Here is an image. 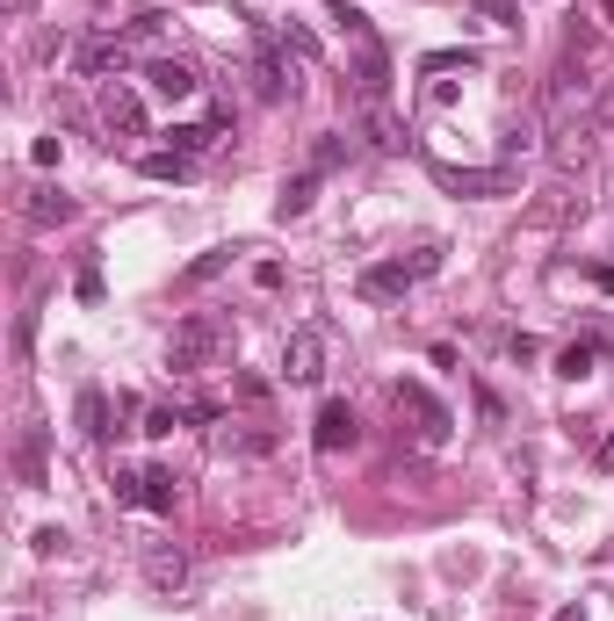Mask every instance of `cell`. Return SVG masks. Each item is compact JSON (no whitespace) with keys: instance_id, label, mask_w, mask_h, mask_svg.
Here are the masks:
<instances>
[{"instance_id":"cell-21","label":"cell","mask_w":614,"mask_h":621,"mask_svg":"<svg viewBox=\"0 0 614 621\" xmlns=\"http://www.w3.org/2000/svg\"><path fill=\"white\" fill-rule=\"evenodd\" d=\"M211 138H217V123H174L167 131V153H203Z\"/></svg>"},{"instance_id":"cell-19","label":"cell","mask_w":614,"mask_h":621,"mask_svg":"<svg viewBox=\"0 0 614 621\" xmlns=\"http://www.w3.org/2000/svg\"><path fill=\"white\" fill-rule=\"evenodd\" d=\"M138 173H145V181H189V153H145L138 159Z\"/></svg>"},{"instance_id":"cell-29","label":"cell","mask_w":614,"mask_h":621,"mask_svg":"<svg viewBox=\"0 0 614 621\" xmlns=\"http://www.w3.org/2000/svg\"><path fill=\"white\" fill-rule=\"evenodd\" d=\"M66 550V528H36V556H58Z\"/></svg>"},{"instance_id":"cell-8","label":"cell","mask_w":614,"mask_h":621,"mask_svg":"<svg viewBox=\"0 0 614 621\" xmlns=\"http://www.w3.org/2000/svg\"><path fill=\"white\" fill-rule=\"evenodd\" d=\"M145 80H152L159 102H195V94H203V72H195L189 58H152V66H145Z\"/></svg>"},{"instance_id":"cell-14","label":"cell","mask_w":614,"mask_h":621,"mask_svg":"<svg viewBox=\"0 0 614 621\" xmlns=\"http://www.w3.org/2000/svg\"><path fill=\"white\" fill-rule=\"evenodd\" d=\"M174 499H181V484H174V470H138V506L145 513H174Z\"/></svg>"},{"instance_id":"cell-3","label":"cell","mask_w":614,"mask_h":621,"mask_svg":"<svg viewBox=\"0 0 614 621\" xmlns=\"http://www.w3.org/2000/svg\"><path fill=\"white\" fill-rule=\"evenodd\" d=\"M441 268V246H427L420 260H376V268H362V296L368 304H390V296H405L412 282H427Z\"/></svg>"},{"instance_id":"cell-5","label":"cell","mask_w":614,"mask_h":621,"mask_svg":"<svg viewBox=\"0 0 614 621\" xmlns=\"http://www.w3.org/2000/svg\"><path fill=\"white\" fill-rule=\"evenodd\" d=\"M434 181L448 195H513V189H521L513 167H448V159H434Z\"/></svg>"},{"instance_id":"cell-23","label":"cell","mask_w":614,"mask_h":621,"mask_svg":"<svg viewBox=\"0 0 614 621\" xmlns=\"http://www.w3.org/2000/svg\"><path fill=\"white\" fill-rule=\"evenodd\" d=\"M225 268H231V246H217V253H203V260L189 268V275H181V290H195V282H217Z\"/></svg>"},{"instance_id":"cell-4","label":"cell","mask_w":614,"mask_h":621,"mask_svg":"<svg viewBox=\"0 0 614 621\" xmlns=\"http://www.w3.org/2000/svg\"><path fill=\"white\" fill-rule=\"evenodd\" d=\"M282 376L297 383V391H311V383L326 376V326H297L289 332V347H282Z\"/></svg>"},{"instance_id":"cell-28","label":"cell","mask_w":614,"mask_h":621,"mask_svg":"<svg viewBox=\"0 0 614 621\" xmlns=\"http://www.w3.org/2000/svg\"><path fill=\"white\" fill-rule=\"evenodd\" d=\"M72 290H80V304H102V268H80V282H72Z\"/></svg>"},{"instance_id":"cell-11","label":"cell","mask_w":614,"mask_h":621,"mask_svg":"<svg viewBox=\"0 0 614 621\" xmlns=\"http://www.w3.org/2000/svg\"><path fill=\"white\" fill-rule=\"evenodd\" d=\"M102 123H109V131H123V138H145V102L123 80H109L102 87Z\"/></svg>"},{"instance_id":"cell-13","label":"cell","mask_w":614,"mask_h":621,"mask_svg":"<svg viewBox=\"0 0 614 621\" xmlns=\"http://www.w3.org/2000/svg\"><path fill=\"white\" fill-rule=\"evenodd\" d=\"M72 210H80V203H72L66 189H30V203H22V217H30L36 232H52V225H66Z\"/></svg>"},{"instance_id":"cell-2","label":"cell","mask_w":614,"mask_h":621,"mask_svg":"<svg viewBox=\"0 0 614 621\" xmlns=\"http://www.w3.org/2000/svg\"><path fill=\"white\" fill-rule=\"evenodd\" d=\"M390 405H398V419H412V433H420V449H441V441H448V427H456V419H448V405H441L434 391H427V383H390Z\"/></svg>"},{"instance_id":"cell-9","label":"cell","mask_w":614,"mask_h":621,"mask_svg":"<svg viewBox=\"0 0 614 621\" xmlns=\"http://www.w3.org/2000/svg\"><path fill=\"white\" fill-rule=\"evenodd\" d=\"M72 419H80V433H88V441H109V433H123V427H116V419H123V405L102 391V383H88V391H80Z\"/></svg>"},{"instance_id":"cell-12","label":"cell","mask_w":614,"mask_h":621,"mask_svg":"<svg viewBox=\"0 0 614 621\" xmlns=\"http://www.w3.org/2000/svg\"><path fill=\"white\" fill-rule=\"evenodd\" d=\"M72 66L88 72V80H102V72H123L130 66V36H94V44H80V58Z\"/></svg>"},{"instance_id":"cell-16","label":"cell","mask_w":614,"mask_h":621,"mask_svg":"<svg viewBox=\"0 0 614 621\" xmlns=\"http://www.w3.org/2000/svg\"><path fill=\"white\" fill-rule=\"evenodd\" d=\"M15 477H22V484H44V427H22V441H15Z\"/></svg>"},{"instance_id":"cell-25","label":"cell","mask_w":614,"mask_h":621,"mask_svg":"<svg viewBox=\"0 0 614 621\" xmlns=\"http://www.w3.org/2000/svg\"><path fill=\"white\" fill-rule=\"evenodd\" d=\"M340 159H348V138H333V131H326V138L311 145V173H333Z\"/></svg>"},{"instance_id":"cell-10","label":"cell","mask_w":614,"mask_h":621,"mask_svg":"<svg viewBox=\"0 0 614 621\" xmlns=\"http://www.w3.org/2000/svg\"><path fill=\"white\" fill-rule=\"evenodd\" d=\"M145 586H152V592H181V586H189V550L152 542V550H145Z\"/></svg>"},{"instance_id":"cell-6","label":"cell","mask_w":614,"mask_h":621,"mask_svg":"<svg viewBox=\"0 0 614 621\" xmlns=\"http://www.w3.org/2000/svg\"><path fill=\"white\" fill-rule=\"evenodd\" d=\"M354 433H362L354 405H348V397H326V405H318V427H311V449L318 455H340V449H354Z\"/></svg>"},{"instance_id":"cell-17","label":"cell","mask_w":614,"mask_h":621,"mask_svg":"<svg viewBox=\"0 0 614 621\" xmlns=\"http://www.w3.org/2000/svg\"><path fill=\"white\" fill-rule=\"evenodd\" d=\"M311 195H318V173H297V181H282L275 217H282V225H289V217H304V210H311Z\"/></svg>"},{"instance_id":"cell-26","label":"cell","mask_w":614,"mask_h":621,"mask_svg":"<svg viewBox=\"0 0 614 621\" xmlns=\"http://www.w3.org/2000/svg\"><path fill=\"white\" fill-rule=\"evenodd\" d=\"M181 419H189L181 405H152V413H145V433H152V441H167V433H174Z\"/></svg>"},{"instance_id":"cell-20","label":"cell","mask_w":614,"mask_h":621,"mask_svg":"<svg viewBox=\"0 0 614 621\" xmlns=\"http://www.w3.org/2000/svg\"><path fill=\"white\" fill-rule=\"evenodd\" d=\"M275 44H282L289 58H297V66H311V58H318V36L304 30V22H282V30H275Z\"/></svg>"},{"instance_id":"cell-22","label":"cell","mask_w":614,"mask_h":621,"mask_svg":"<svg viewBox=\"0 0 614 621\" xmlns=\"http://www.w3.org/2000/svg\"><path fill=\"white\" fill-rule=\"evenodd\" d=\"M477 66H485L477 52H427L420 58V72H477Z\"/></svg>"},{"instance_id":"cell-31","label":"cell","mask_w":614,"mask_h":621,"mask_svg":"<svg viewBox=\"0 0 614 621\" xmlns=\"http://www.w3.org/2000/svg\"><path fill=\"white\" fill-rule=\"evenodd\" d=\"M557 621H585V607H579V600H571V607H557Z\"/></svg>"},{"instance_id":"cell-27","label":"cell","mask_w":614,"mask_h":621,"mask_svg":"<svg viewBox=\"0 0 614 621\" xmlns=\"http://www.w3.org/2000/svg\"><path fill=\"white\" fill-rule=\"evenodd\" d=\"M477 15H491L499 30H521V0H470Z\"/></svg>"},{"instance_id":"cell-18","label":"cell","mask_w":614,"mask_h":621,"mask_svg":"<svg viewBox=\"0 0 614 621\" xmlns=\"http://www.w3.org/2000/svg\"><path fill=\"white\" fill-rule=\"evenodd\" d=\"M593 362H600V340H571L557 354V376L564 383H585V376H593Z\"/></svg>"},{"instance_id":"cell-24","label":"cell","mask_w":614,"mask_h":621,"mask_svg":"<svg viewBox=\"0 0 614 621\" xmlns=\"http://www.w3.org/2000/svg\"><path fill=\"white\" fill-rule=\"evenodd\" d=\"M167 22H174L167 8H145V15H130V30H123V36H130V44H152V36L167 30Z\"/></svg>"},{"instance_id":"cell-30","label":"cell","mask_w":614,"mask_h":621,"mask_svg":"<svg viewBox=\"0 0 614 621\" xmlns=\"http://www.w3.org/2000/svg\"><path fill=\"white\" fill-rule=\"evenodd\" d=\"M593 463H600V470H614V433H607V441L593 449Z\"/></svg>"},{"instance_id":"cell-7","label":"cell","mask_w":614,"mask_h":621,"mask_svg":"<svg viewBox=\"0 0 614 621\" xmlns=\"http://www.w3.org/2000/svg\"><path fill=\"white\" fill-rule=\"evenodd\" d=\"M253 94H261V102H282V94H297L289 52H282L275 36H261V52H253Z\"/></svg>"},{"instance_id":"cell-15","label":"cell","mask_w":614,"mask_h":621,"mask_svg":"<svg viewBox=\"0 0 614 621\" xmlns=\"http://www.w3.org/2000/svg\"><path fill=\"white\" fill-rule=\"evenodd\" d=\"M368 145H376V153H405V145H412L405 138V123L390 116L384 102H368Z\"/></svg>"},{"instance_id":"cell-1","label":"cell","mask_w":614,"mask_h":621,"mask_svg":"<svg viewBox=\"0 0 614 621\" xmlns=\"http://www.w3.org/2000/svg\"><path fill=\"white\" fill-rule=\"evenodd\" d=\"M225 347H231V318L189 310V318L174 326V340H167V369H174V376H195V369H211Z\"/></svg>"},{"instance_id":"cell-32","label":"cell","mask_w":614,"mask_h":621,"mask_svg":"<svg viewBox=\"0 0 614 621\" xmlns=\"http://www.w3.org/2000/svg\"><path fill=\"white\" fill-rule=\"evenodd\" d=\"M600 15H607V22H614V0H600Z\"/></svg>"}]
</instances>
